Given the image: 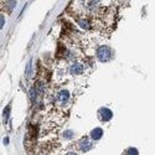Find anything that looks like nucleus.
<instances>
[{
    "instance_id": "1",
    "label": "nucleus",
    "mask_w": 155,
    "mask_h": 155,
    "mask_svg": "<svg viewBox=\"0 0 155 155\" xmlns=\"http://www.w3.org/2000/svg\"><path fill=\"white\" fill-rule=\"evenodd\" d=\"M97 58L101 62H108L112 58V50L108 46H99L97 48Z\"/></svg>"
},
{
    "instance_id": "2",
    "label": "nucleus",
    "mask_w": 155,
    "mask_h": 155,
    "mask_svg": "<svg viewBox=\"0 0 155 155\" xmlns=\"http://www.w3.org/2000/svg\"><path fill=\"white\" fill-rule=\"evenodd\" d=\"M70 98H71V94L68 91H66V89H62V91H60L56 96V102L58 103L60 106H64L67 104V103L70 102Z\"/></svg>"
},
{
    "instance_id": "3",
    "label": "nucleus",
    "mask_w": 155,
    "mask_h": 155,
    "mask_svg": "<svg viewBox=\"0 0 155 155\" xmlns=\"http://www.w3.org/2000/svg\"><path fill=\"white\" fill-rule=\"evenodd\" d=\"M112 117H113V112L109 108H106V107L99 108V110H98V118L102 122H108V120L112 119Z\"/></svg>"
},
{
    "instance_id": "4",
    "label": "nucleus",
    "mask_w": 155,
    "mask_h": 155,
    "mask_svg": "<svg viewBox=\"0 0 155 155\" xmlns=\"http://www.w3.org/2000/svg\"><path fill=\"white\" fill-rule=\"evenodd\" d=\"M77 147H78V149H80L81 151L86 153V151H88V150H91V149H92L93 144H92V141L89 140L88 138H82V139L78 141Z\"/></svg>"
},
{
    "instance_id": "5",
    "label": "nucleus",
    "mask_w": 155,
    "mask_h": 155,
    "mask_svg": "<svg viewBox=\"0 0 155 155\" xmlns=\"http://www.w3.org/2000/svg\"><path fill=\"white\" fill-rule=\"evenodd\" d=\"M68 70H70V73H72V74H82L84 71V66L81 62H74L71 64Z\"/></svg>"
},
{
    "instance_id": "6",
    "label": "nucleus",
    "mask_w": 155,
    "mask_h": 155,
    "mask_svg": "<svg viewBox=\"0 0 155 155\" xmlns=\"http://www.w3.org/2000/svg\"><path fill=\"white\" fill-rule=\"evenodd\" d=\"M103 137V129L102 128H94L91 132V139L92 140H99Z\"/></svg>"
},
{
    "instance_id": "7",
    "label": "nucleus",
    "mask_w": 155,
    "mask_h": 155,
    "mask_svg": "<svg viewBox=\"0 0 155 155\" xmlns=\"http://www.w3.org/2000/svg\"><path fill=\"white\" fill-rule=\"evenodd\" d=\"M78 24H80V26L84 30H88L89 28H91V25H89V21L86 20V19H80L78 20Z\"/></svg>"
},
{
    "instance_id": "8",
    "label": "nucleus",
    "mask_w": 155,
    "mask_h": 155,
    "mask_svg": "<svg viewBox=\"0 0 155 155\" xmlns=\"http://www.w3.org/2000/svg\"><path fill=\"white\" fill-rule=\"evenodd\" d=\"M125 155H139V151L135 148H129L125 153Z\"/></svg>"
},
{
    "instance_id": "9",
    "label": "nucleus",
    "mask_w": 155,
    "mask_h": 155,
    "mask_svg": "<svg viewBox=\"0 0 155 155\" xmlns=\"http://www.w3.org/2000/svg\"><path fill=\"white\" fill-rule=\"evenodd\" d=\"M31 74V62L28 63V68H26V76H30Z\"/></svg>"
},
{
    "instance_id": "10",
    "label": "nucleus",
    "mask_w": 155,
    "mask_h": 155,
    "mask_svg": "<svg viewBox=\"0 0 155 155\" xmlns=\"http://www.w3.org/2000/svg\"><path fill=\"white\" fill-rule=\"evenodd\" d=\"M63 135H64V138H70V139H71V138H73V133H72V132H70V130H68V132H66Z\"/></svg>"
},
{
    "instance_id": "11",
    "label": "nucleus",
    "mask_w": 155,
    "mask_h": 155,
    "mask_svg": "<svg viewBox=\"0 0 155 155\" xmlns=\"http://www.w3.org/2000/svg\"><path fill=\"white\" fill-rule=\"evenodd\" d=\"M64 155H77L76 153H73V151H68V153H66Z\"/></svg>"
}]
</instances>
